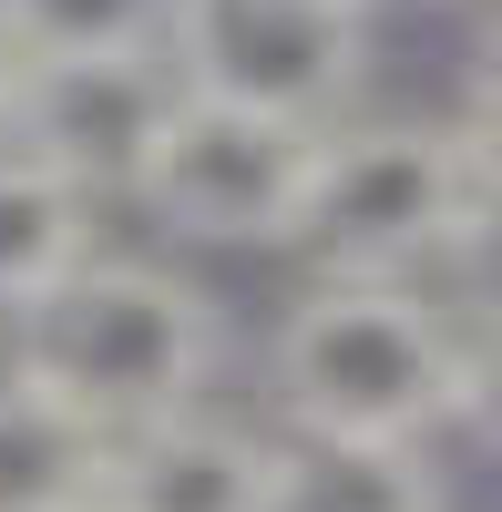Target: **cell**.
Masks as SVG:
<instances>
[{
    "mask_svg": "<svg viewBox=\"0 0 502 512\" xmlns=\"http://www.w3.org/2000/svg\"><path fill=\"white\" fill-rule=\"evenodd\" d=\"M216 349H226L216 297L154 256H93L31 318H11V369L31 390H52L62 410H82L103 441L205 410Z\"/></svg>",
    "mask_w": 502,
    "mask_h": 512,
    "instance_id": "cell-1",
    "label": "cell"
},
{
    "mask_svg": "<svg viewBox=\"0 0 502 512\" xmlns=\"http://www.w3.org/2000/svg\"><path fill=\"white\" fill-rule=\"evenodd\" d=\"M277 410L308 441L431 451L462 420V318L421 287H308L277 318Z\"/></svg>",
    "mask_w": 502,
    "mask_h": 512,
    "instance_id": "cell-2",
    "label": "cell"
},
{
    "mask_svg": "<svg viewBox=\"0 0 502 512\" xmlns=\"http://www.w3.org/2000/svg\"><path fill=\"white\" fill-rule=\"evenodd\" d=\"M482 226L492 205L451 123H339L318 144L298 256L318 267V287H421L431 267H462Z\"/></svg>",
    "mask_w": 502,
    "mask_h": 512,
    "instance_id": "cell-3",
    "label": "cell"
},
{
    "mask_svg": "<svg viewBox=\"0 0 502 512\" xmlns=\"http://www.w3.org/2000/svg\"><path fill=\"white\" fill-rule=\"evenodd\" d=\"M164 62L195 103L339 134L369 82V21L349 0H175L164 11Z\"/></svg>",
    "mask_w": 502,
    "mask_h": 512,
    "instance_id": "cell-4",
    "label": "cell"
},
{
    "mask_svg": "<svg viewBox=\"0 0 502 512\" xmlns=\"http://www.w3.org/2000/svg\"><path fill=\"white\" fill-rule=\"evenodd\" d=\"M318 144L308 123H267V113H236V103H175L164 144L144 164L134 205L185 236V246H246V256H298V216H308V185H318Z\"/></svg>",
    "mask_w": 502,
    "mask_h": 512,
    "instance_id": "cell-5",
    "label": "cell"
},
{
    "mask_svg": "<svg viewBox=\"0 0 502 512\" xmlns=\"http://www.w3.org/2000/svg\"><path fill=\"white\" fill-rule=\"evenodd\" d=\"M175 103H185V82H175L164 52H62V62L21 72V103H11V134L0 144L103 205V195L144 185Z\"/></svg>",
    "mask_w": 502,
    "mask_h": 512,
    "instance_id": "cell-6",
    "label": "cell"
},
{
    "mask_svg": "<svg viewBox=\"0 0 502 512\" xmlns=\"http://www.w3.org/2000/svg\"><path fill=\"white\" fill-rule=\"evenodd\" d=\"M267 461H277L267 431L185 410V420H154V431L113 441L103 512H267Z\"/></svg>",
    "mask_w": 502,
    "mask_h": 512,
    "instance_id": "cell-7",
    "label": "cell"
},
{
    "mask_svg": "<svg viewBox=\"0 0 502 512\" xmlns=\"http://www.w3.org/2000/svg\"><path fill=\"white\" fill-rule=\"evenodd\" d=\"M113 472V441L52 390H31L11 369L0 379V512H93Z\"/></svg>",
    "mask_w": 502,
    "mask_h": 512,
    "instance_id": "cell-8",
    "label": "cell"
},
{
    "mask_svg": "<svg viewBox=\"0 0 502 512\" xmlns=\"http://www.w3.org/2000/svg\"><path fill=\"white\" fill-rule=\"evenodd\" d=\"M93 195L41 175L31 154L0 144V318H31L72 267H93Z\"/></svg>",
    "mask_w": 502,
    "mask_h": 512,
    "instance_id": "cell-9",
    "label": "cell"
},
{
    "mask_svg": "<svg viewBox=\"0 0 502 512\" xmlns=\"http://www.w3.org/2000/svg\"><path fill=\"white\" fill-rule=\"evenodd\" d=\"M267 512H451L431 451H369V441H308L287 431L267 461Z\"/></svg>",
    "mask_w": 502,
    "mask_h": 512,
    "instance_id": "cell-10",
    "label": "cell"
},
{
    "mask_svg": "<svg viewBox=\"0 0 502 512\" xmlns=\"http://www.w3.org/2000/svg\"><path fill=\"white\" fill-rule=\"evenodd\" d=\"M164 11H175V0H0V21L21 31L31 62H62V52H164Z\"/></svg>",
    "mask_w": 502,
    "mask_h": 512,
    "instance_id": "cell-11",
    "label": "cell"
},
{
    "mask_svg": "<svg viewBox=\"0 0 502 512\" xmlns=\"http://www.w3.org/2000/svg\"><path fill=\"white\" fill-rule=\"evenodd\" d=\"M451 144H462V164H472V185H482V205H492V226H502V31H492V52H482V72H472V93H462V113H451Z\"/></svg>",
    "mask_w": 502,
    "mask_h": 512,
    "instance_id": "cell-12",
    "label": "cell"
},
{
    "mask_svg": "<svg viewBox=\"0 0 502 512\" xmlns=\"http://www.w3.org/2000/svg\"><path fill=\"white\" fill-rule=\"evenodd\" d=\"M482 451H502V297H482V318H462V420Z\"/></svg>",
    "mask_w": 502,
    "mask_h": 512,
    "instance_id": "cell-13",
    "label": "cell"
},
{
    "mask_svg": "<svg viewBox=\"0 0 502 512\" xmlns=\"http://www.w3.org/2000/svg\"><path fill=\"white\" fill-rule=\"evenodd\" d=\"M21 72H31V52H21V31L0 21V134H11V103H21Z\"/></svg>",
    "mask_w": 502,
    "mask_h": 512,
    "instance_id": "cell-14",
    "label": "cell"
},
{
    "mask_svg": "<svg viewBox=\"0 0 502 512\" xmlns=\"http://www.w3.org/2000/svg\"><path fill=\"white\" fill-rule=\"evenodd\" d=\"M349 11H359V21H380V11H410V0H349Z\"/></svg>",
    "mask_w": 502,
    "mask_h": 512,
    "instance_id": "cell-15",
    "label": "cell"
},
{
    "mask_svg": "<svg viewBox=\"0 0 502 512\" xmlns=\"http://www.w3.org/2000/svg\"><path fill=\"white\" fill-rule=\"evenodd\" d=\"M93 512H103V502H93Z\"/></svg>",
    "mask_w": 502,
    "mask_h": 512,
    "instance_id": "cell-16",
    "label": "cell"
}]
</instances>
